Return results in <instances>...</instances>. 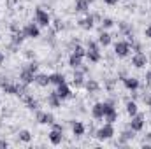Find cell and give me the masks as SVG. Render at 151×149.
<instances>
[{
    "label": "cell",
    "instance_id": "e575fe53",
    "mask_svg": "<svg viewBox=\"0 0 151 149\" xmlns=\"http://www.w3.org/2000/svg\"><path fill=\"white\" fill-rule=\"evenodd\" d=\"M146 37L151 39V27H150V28H146Z\"/></svg>",
    "mask_w": 151,
    "mask_h": 149
},
{
    "label": "cell",
    "instance_id": "8fae6325",
    "mask_svg": "<svg viewBox=\"0 0 151 149\" xmlns=\"http://www.w3.org/2000/svg\"><path fill=\"white\" fill-rule=\"evenodd\" d=\"M37 121L39 123H44V125H51V123H53V116H51V114H46V112H39Z\"/></svg>",
    "mask_w": 151,
    "mask_h": 149
},
{
    "label": "cell",
    "instance_id": "74e56055",
    "mask_svg": "<svg viewBox=\"0 0 151 149\" xmlns=\"http://www.w3.org/2000/svg\"><path fill=\"white\" fill-rule=\"evenodd\" d=\"M2 62H4V54L0 53V63H2Z\"/></svg>",
    "mask_w": 151,
    "mask_h": 149
},
{
    "label": "cell",
    "instance_id": "7c38bea8",
    "mask_svg": "<svg viewBox=\"0 0 151 149\" xmlns=\"http://www.w3.org/2000/svg\"><path fill=\"white\" fill-rule=\"evenodd\" d=\"M23 32H25V35H28V37H39V28L35 25H28Z\"/></svg>",
    "mask_w": 151,
    "mask_h": 149
},
{
    "label": "cell",
    "instance_id": "4fadbf2b",
    "mask_svg": "<svg viewBox=\"0 0 151 149\" xmlns=\"http://www.w3.org/2000/svg\"><path fill=\"white\" fill-rule=\"evenodd\" d=\"M123 81H125V86L128 90H137V86H139V81L134 79V77H128V79H123Z\"/></svg>",
    "mask_w": 151,
    "mask_h": 149
},
{
    "label": "cell",
    "instance_id": "8d00e7d4",
    "mask_svg": "<svg viewBox=\"0 0 151 149\" xmlns=\"http://www.w3.org/2000/svg\"><path fill=\"white\" fill-rule=\"evenodd\" d=\"M144 100H146V102L150 104V107H151V98H144Z\"/></svg>",
    "mask_w": 151,
    "mask_h": 149
},
{
    "label": "cell",
    "instance_id": "4dcf8cb0",
    "mask_svg": "<svg viewBox=\"0 0 151 149\" xmlns=\"http://www.w3.org/2000/svg\"><path fill=\"white\" fill-rule=\"evenodd\" d=\"M88 49H95V51H99V49H97V44H95V42H88Z\"/></svg>",
    "mask_w": 151,
    "mask_h": 149
},
{
    "label": "cell",
    "instance_id": "4316f807",
    "mask_svg": "<svg viewBox=\"0 0 151 149\" xmlns=\"http://www.w3.org/2000/svg\"><path fill=\"white\" fill-rule=\"evenodd\" d=\"M19 139H21L23 142H30V139H32V137H30V133H28V132H21V133H19Z\"/></svg>",
    "mask_w": 151,
    "mask_h": 149
},
{
    "label": "cell",
    "instance_id": "f1b7e54d",
    "mask_svg": "<svg viewBox=\"0 0 151 149\" xmlns=\"http://www.w3.org/2000/svg\"><path fill=\"white\" fill-rule=\"evenodd\" d=\"M134 132V130H132ZM132 132H123V140H128V139H132L134 137V133Z\"/></svg>",
    "mask_w": 151,
    "mask_h": 149
},
{
    "label": "cell",
    "instance_id": "30bf717a",
    "mask_svg": "<svg viewBox=\"0 0 151 149\" xmlns=\"http://www.w3.org/2000/svg\"><path fill=\"white\" fill-rule=\"evenodd\" d=\"M104 114H106V104H97V105L93 107V116H95L97 119L104 117Z\"/></svg>",
    "mask_w": 151,
    "mask_h": 149
},
{
    "label": "cell",
    "instance_id": "1f68e13d",
    "mask_svg": "<svg viewBox=\"0 0 151 149\" xmlns=\"http://www.w3.org/2000/svg\"><path fill=\"white\" fill-rule=\"evenodd\" d=\"M28 70H32V72H35V70H37V63H32V65L28 67Z\"/></svg>",
    "mask_w": 151,
    "mask_h": 149
},
{
    "label": "cell",
    "instance_id": "ac0fdd59",
    "mask_svg": "<svg viewBox=\"0 0 151 149\" xmlns=\"http://www.w3.org/2000/svg\"><path fill=\"white\" fill-rule=\"evenodd\" d=\"M81 27H83L84 30H90V28L93 27V18H91V16H88V18H84V19L81 21Z\"/></svg>",
    "mask_w": 151,
    "mask_h": 149
},
{
    "label": "cell",
    "instance_id": "277c9868",
    "mask_svg": "<svg viewBox=\"0 0 151 149\" xmlns=\"http://www.w3.org/2000/svg\"><path fill=\"white\" fill-rule=\"evenodd\" d=\"M142 126H144V117L135 114L134 119H132V123H130V128H132L134 132H139V130H142Z\"/></svg>",
    "mask_w": 151,
    "mask_h": 149
},
{
    "label": "cell",
    "instance_id": "603a6c76",
    "mask_svg": "<svg viewBox=\"0 0 151 149\" xmlns=\"http://www.w3.org/2000/svg\"><path fill=\"white\" fill-rule=\"evenodd\" d=\"M23 35H25V32H16V34L12 35V42H14V44H19V42L23 40Z\"/></svg>",
    "mask_w": 151,
    "mask_h": 149
},
{
    "label": "cell",
    "instance_id": "9a60e30c",
    "mask_svg": "<svg viewBox=\"0 0 151 149\" xmlns=\"http://www.w3.org/2000/svg\"><path fill=\"white\" fill-rule=\"evenodd\" d=\"M35 82H37L39 86H47L51 81H49V77H47V75L39 74V75H35Z\"/></svg>",
    "mask_w": 151,
    "mask_h": 149
},
{
    "label": "cell",
    "instance_id": "d6a6232c",
    "mask_svg": "<svg viewBox=\"0 0 151 149\" xmlns=\"http://www.w3.org/2000/svg\"><path fill=\"white\" fill-rule=\"evenodd\" d=\"M146 82L151 86V72H148V74H146Z\"/></svg>",
    "mask_w": 151,
    "mask_h": 149
},
{
    "label": "cell",
    "instance_id": "cb8c5ba5",
    "mask_svg": "<svg viewBox=\"0 0 151 149\" xmlns=\"http://www.w3.org/2000/svg\"><path fill=\"white\" fill-rule=\"evenodd\" d=\"M99 42H100V44H104V46H107V44L111 42V35H109V34H102L100 39H99Z\"/></svg>",
    "mask_w": 151,
    "mask_h": 149
},
{
    "label": "cell",
    "instance_id": "52a82bcc",
    "mask_svg": "<svg viewBox=\"0 0 151 149\" xmlns=\"http://www.w3.org/2000/svg\"><path fill=\"white\" fill-rule=\"evenodd\" d=\"M56 95L63 100V98H69L70 97V90H69V86L63 82V84H58V90H56Z\"/></svg>",
    "mask_w": 151,
    "mask_h": 149
},
{
    "label": "cell",
    "instance_id": "6da1fadb",
    "mask_svg": "<svg viewBox=\"0 0 151 149\" xmlns=\"http://www.w3.org/2000/svg\"><path fill=\"white\" fill-rule=\"evenodd\" d=\"M113 133H114L113 126H111V123H107L106 126H102V128L97 132V137L104 140V139H111V137H113Z\"/></svg>",
    "mask_w": 151,
    "mask_h": 149
},
{
    "label": "cell",
    "instance_id": "484cf974",
    "mask_svg": "<svg viewBox=\"0 0 151 149\" xmlns=\"http://www.w3.org/2000/svg\"><path fill=\"white\" fill-rule=\"evenodd\" d=\"M74 84L76 86H81V84H83V75L79 74V72H76L74 74Z\"/></svg>",
    "mask_w": 151,
    "mask_h": 149
},
{
    "label": "cell",
    "instance_id": "2e32d148",
    "mask_svg": "<svg viewBox=\"0 0 151 149\" xmlns=\"http://www.w3.org/2000/svg\"><path fill=\"white\" fill-rule=\"evenodd\" d=\"M76 11H79V12L88 11V0H77V4H76Z\"/></svg>",
    "mask_w": 151,
    "mask_h": 149
},
{
    "label": "cell",
    "instance_id": "836d02e7",
    "mask_svg": "<svg viewBox=\"0 0 151 149\" xmlns=\"http://www.w3.org/2000/svg\"><path fill=\"white\" fill-rule=\"evenodd\" d=\"M104 2H106V4H109V5H114L118 0H104Z\"/></svg>",
    "mask_w": 151,
    "mask_h": 149
},
{
    "label": "cell",
    "instance_id": "e0dca14e",
    "mask_svg": "<svg viewBox=\"0 0 151 149\" xmlns=\"http://www.w3.org/2000/svg\"><path fill=\"white\" fill-rule=\"evenodd\" d=\"M49 81L55 82V84H63L65 82V77L60 75V74H53V75H49Z\"/></svg>",
    "mask_w": 151,
    "mask_h": 149
},
{
    "label": "cell",
    "instance_id": "d590c367",
    "mask_svg": "<svg viewBox=\"0 0 151 149\" xmlns=\"http://www.w3.org/2000/svg\"><path fill=\"white\" fill-rule=\"evenodd\" d=\"M0 148H7V142L5 140H0Z\"/></svg>",
    "mask_w": 151,
    "mask_h": 149
},
{
    "label": "cell",
    "instance_id": "5bb4252c",
    "mask_svg": "<svg viewBox=\"0 0 151 149\" xmlns=\"http://www.w3.org/2000/svg\"><path fill=\"white\" fill-rule=\"evenodd\" d=\"M47 102H49L53 107H60V102H62V98H60V97L56 95V91H55V93H51V95H49Z\"/></svg>",
    "mask_w": 151,
    "mask_h": 149
},
{
    "label": "cell",
    "instance_id": "7a4b0ae2",
    "mask_svg": "<svg viewBox=\"0 0 151 149\" xmlns=\"http://www.w3.org/2000/svg\"><path fill=\"white\" fill-rule=\"evenodd\" d=\"M35 19H37L39 25H42V27H47V25H49V16H47V12H44L42 9H37V11H35Z\"/></svg>",
    "mask_w": 151,
    "mask_h": 149
},
{
    "label": "cell",
    "instance_id": "9c48e42d",
    "mask_svg": "<svg viewBox=\"0 0 151 149\" xmlns=\"http://www.w3.org/2000/svg\"><path fill=\"white\" fill-rule=\"evenodd\" d=\"M49 140L56 146V144H60L62 142V130H56V128H53V132L49 133Z\"/></svg>",
    "mask_w": 151,
    "mask_h": 149
},
{
    "label": "cell",
    "instance_id": "5b68a950",
    "mask_svg": "<svg viewBox=\"0 0 151 149\" xmlns=\"http://www.w3.org/2000/svg\"><path fill=\"white\" fill-rule=\"evenodd\" d=\"M146 62H148V60H146V56H144L142 53H137V54L132 58V65H134V67H137V69L144 67V65H146Z\"/></svg>",
    "mask_w": 151,
    "mask_h": 149
},
{
    "label": "cell",
    "instance_id": "7402d4cb",
    "mask_svg": "<svg viewBox=\"0 0 151 149\" xmlns=\"http://www.w3.org/2000/svg\"><path fill=\"white\" fill-rule=\"evenodd\" d=\"M79 65H81V56H76V54H72V56H70V67L77 69Z\"/></svg>",
    "mask_w": 151,
    "mask_h": 149
},
{
    "label": "cell",
    "instance_id": "3957f363",
    "mask_svg": "<svg viewBox=\"0 0 151 149\" xmlns=\"http://www.w3.org/2000/svg\"><path fill=\"white\" fill-rule=\"evenodd\" d=\"M104 117H106L107 123H114V121H116L118 114H116V111H114V107L111 104H106V114H104Z\"/></svg>",
    "mask_w": 151,
    "mask_h": 149
},
{
    "label": "cell",
    "instance_id": "8992f818",
    "mask_svg": "<svg viewBox=\"0 0 151 149\" xmlns=\"http://www.w3.org/2000/svg\"><path fill=\"white\" fill-rule=\"evenodd\" d=\"M128 44L127 42H118L116 46H114V51H116V54L118 56H127V53H128Z\"/></svg>",
    "mask_w": 151,
    "mask_h": 149
},
{
    "label": "cell",
    "instance_id": "d6986e66",
    "mask_svg": "<svg viewBox=\"0 0 151 149\" xmlns=\"http://www.w3.org/2000/svg\"><path fill=\"white\" fill-rule=\"evenodd\" d=\"M86 56H88L91 62H99V60H100V54H99V51H95V49H88Z\"/></svg>",
    "mask_w": 151,
    "mask_h": 149
},
{
    "label": "cell",
    "instance_id": "83f0119b",
    "mask_svg": "<svg viewBox=\"0 0 151 149\" xmlns=\"http://www.w3.org/2000/svg\"><path fill=\"white\" fill-rule=\"evenodd\" d=\"M74 54H76V56H81V58H83V56H84V49L77 46V47L74 49Z\"/></svg>",
    "mask_w": 151,
    "mask_h": 149
},
{
    "label": "cell",
    "instance_id": "f546056e",
    "mask_svg": "<svg viewBox=\"0 0 151 149\" xmlns=\"http://www.w3.org/2000/svg\"><path fill=\"white\" fill-rule=\"evenodd\" d=\"M102 27L109 28V27H113V21H111V19H104V21H102Z\"/></svg>",
    "mask_w": 151,
    "mask_h": 149
},
{
    "label": "cell",
    "instance_id": "ba28073f",
    "mask_svg": "<svg viewBox=\"0 0 151 149\" xmlns=\"http://www.w3.org/2000/svg\"><path fill=\"white\" fill-rule=\"evenodd\" d=\"M19 77H21V81H23L25 84H30V82H35V75H34V72H32V70H28V69H27V70H23Z\"/></svg>",
    "mask_w": 151,
    "mask_h": 149
},
{
    "label": "cell",
    "instance_id": "d4e9b609",
    "mask_svg": "<svg viewBox=\"0 0 151 149\" xmlns=\"http://www.w3.org/2000/svg\"><path fill=\"white\" fill-rule=\"evenodd\" d=\"M86 88H88V91H97L99 90V84L95 81H88L86 82Z\"/></svg>",
    "mask_w": 151,
    "mask_h": 149
},
{
    "label": "cell",
    "instance_id": "44dd1931",
    "mask_svg": "<svg viewBox=\"0 0 151 149\" xmlns=\"http://www.w3.org/2000/svg\"><path fill=\"white\" fill-rule=\"evenodd\" d=\"M74 135H83L84 133V126L81 125V123H74Z\"/></svg>",
    "mask_w": 151,
    "mask_h": 149
},
{
    "label": "cell",
    "instance_id": "ffe728a7",
    "mask_svg": "<svg viewBox=\"0 0 151 149\" xmlns=\"http://www.w3.org/2000/svg\"><path fill=\"white\" fill-rule=\"evenodd\" d=\"M127 112H128L130 116H135V114H137V105H135L134 102H128V104H127Z\"/></svg>",
    "mask_w": 151,
    "mask_h": 149
}]
</instances>
